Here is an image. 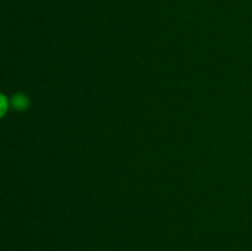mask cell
<instances>
[{"instance_id":"2","label":"cell","mask_w":252,"mask_h":251,"mask_svg":"<svg viewBox=\"0 0 252 251\" xmlns=\"http://www.w3.org/2000/svg\"><path fill=\"white\" fill-rule=\"evenodd\" d=\"M9 107H10V100H7V97L5 95L0 94V120L6 115Z\"/></svg>"},{"instance_id":"1","label":"cell","mask_w":252,"mask_h":251,"mask_svg":"<svg viewBox=\"0 0 252 251\" xmlns=\"http://www.w3.org/2000/svg\"><path fill=\"white\" fill-rule=\"evenodd\" d=\"M10 106L16 111H25L30 106V98L25 94H16L10 98Z\"/></svg>"}]
</instances>
